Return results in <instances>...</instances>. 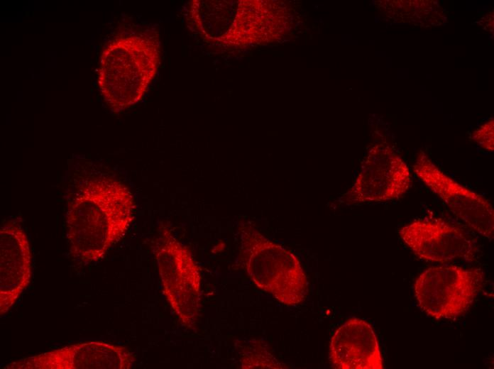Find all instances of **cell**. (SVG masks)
Instances as JSON below:
<instances>
[{
	"instance_id": "6da1fadb",
	"label": "cell",
	"mask_w": 494,
	"mask_h": 369,
	"mask_svg": "<svg viewBox=\"0 0 494 369\" xmlns=\"http://www.w3.org/2000/svg\"><path fill=\"white\" fill-rule=\"evenodd\" d=\"M133 194L121 181L108 176L83 182L66 213L70 253L89 264L101 260L127 233L133 219Z\"/></svg>"
},
{
	"instance_id": "7a4b0ae2",
	"label": "cell",
	"mask_w": 494,
	"mask_h": 369,
	"mask_svg": "<svg viewBox=\"0 0 494 369\" xmlns=\"http://www.w3.org/2000/svg\"><path fill=\"white\" fill-rule=\"evenodd\" d=\"M160 45L141 34L116 37L104 48L99 70L101 95L114 112L138 103L156 75Z\"/></svg>"
},
{
	"instance_id": "3957f363",
	"label": "cell",
	"mask_w": 494,
	"mask_h": 369,
	"mask_svg": "<svg viewBox=\"0 0 494 369\" xmlns=\"http://www.w3.org/2000/svg\"><path fill=\"white\" fill-rule=\"evenodd\" d=\"M240 232L241 258L253 282L282 304L303 301L308 284L297 258L251 226H243Z\"/></svg>"
},
{
	"instance_id": "277c9868",
	"label": "cell",
	"mask_w": 494,
	"mask_h": 369,
	"mask_svg": "<svg viewBox=\"0 0 494 369\" xmlns=\"http://www.w3.org/2000/svg\"><path fill=\"white\" fill-rule=\"evenodd\" d=\"M155 257L166 300L182 324L193 329L199 317L201 274L192 252L163 226Z\"/></svg>"
},
{
	"instance_id": "5b68a950",
	"label": "cell",
	"mask_w": 494,
	"mask_h": 369,
	"mask_svg": "<svg viewBox=\"0 0 494 369\" xmlns=\"http://www.w3.org/2000/svg\"><path fill=\"white\" fill-rule=\"evenodd\" d=\"M484 285L481 268L456 265L431 267L414 285L420 309L436 319H455L464 314Z\"/></svg>"
},
{
	"instance_id": "8992f818",
	"label": "cell",
	"mask_w": 494,
	"mask_h": 369,
	"mask_svg": "<svg viewBox=\"0 0 494 369\" xmlns=\"http://www.w3.org/2000/svg\"><path fill=\"white\" fill-rule=\"evenodd\" d=\"M416 176L470 228L493 240L494 211L490 202L444 173L424 152L413 165Z\"/></svg>"
},
{
	"instance_id": "52a82bcc",
	"label": "cell",
	"mask_w": 494,
	"mask_h": 369,
	"mask_svg": "<svg viewBox=\"0 0 494 369\" xmlns=\"http://www.w3.org/2000/svg\"><path fill=\"white\" fill-rule=\"evenodd\" d=\"M402 242L419 259L436 263L473 260L476 241L463 228L441 218H424L402 227Z\"/></svg>"
},
{
	"instance_id": "ba28073f",
	"label": "cell",
	"mask_w": 494,
	"mask_h": 369,
	"mask_svg": "<svg viewBox=\"0 0 494 369\" xmlns=\"http://www.w3.org/2000/svg\"><path fill=\"white\" fill-rule=\"evenodd\" d=\"M410 182L404 160L389 145L380 144L370 151L345 199L353 204L393 200L407 191Z\"/></svg>"
},
{
	"instance_id": "9c48e42d",
	"label": "cell",
	"mask_w": 494,
	"mask_h": 369,
	"mask_svg": "<svg viewBox=\"0 0 494 369\" xmlns=\"http://www.w3.org/2000/svg\"><path fill=\"white\" fill-rule=\"evenodd\" d=\"M134 355L126 347L88 341L62 347L7 365L9 369H129Z\"/></svg>"
},
{
	"instance_id": "30bf717a",
	"label": "cell",
	"mask_w": 494,
	"mask_h": 369,
	"mask_svg": "<svg viewBox=\"0 0 494 369\" xmlns=\"http://www.w3.org/2000/svg\"><path fill=\"white\" fill-rule=\"evenodd\" d=\"M28 237L16 220L0 228V314L6 313L28 287L32 271Z\"/></svg>"
},
{
	"instance_id": "8fae6325",
	"label": "cell",
	"mask_w": 494,
	"mask_h": 369,
	"mask_svg": "<svg viewBox=\"0 0 494 369\" xmlns=\"http://www.w3.org/2000/svg\"><path fill=\"white\" fill-rule=\"evenodd\" d=\"M329 348L331 365L339 369H383L378 342L371 326L351 318L332 336Z\"/></svg>"
},
{
	"instance_id": "7c38bea8",
	"label": "cell",
	"mask_w": 494,
	"mask_h": 369,
	"mask_svg": "<svg viewBox=\"0 0 494 369\" xmlns=\"http://www.w3.org/2000/svg\"><path fill=\"white\" fill-rule=\"evenodd\" d=\"M493 119H490L476 129L471 138L479 146L488 151H493Z\"/></svg>"
}]
</instances>
